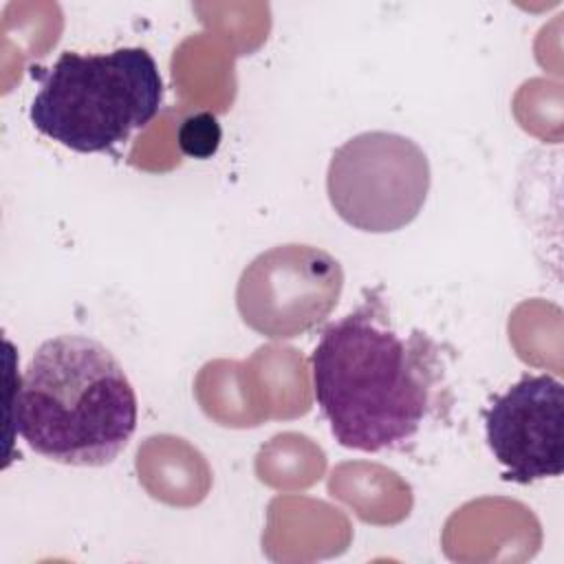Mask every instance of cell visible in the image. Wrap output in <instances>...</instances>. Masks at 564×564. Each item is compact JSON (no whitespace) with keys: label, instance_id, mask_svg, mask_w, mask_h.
<instances>
[{"label":"cell","instance_id":"6da1fadb","mask_svg":"<svg viewBox=\"0 0 564 564\" xmlns=\"http://www.w3.org/2000/svg\"><path fill=\"white\" fill-rule=\"evenodd\" d=\"M313 394L341 447L399 449L438 403V346L421 330L403 337L377 293L330 322L311 355Z\"/></svg>","mask_w":564,"mask_h":564},{"label":"cell","instance_id":"7a4b0ae2","mask_svg":"<svg viewBox=\"0 0 564 564\" xmlns=\"http://www.w3.org/2000/svg\"><path fill=\"white\" fill-rule=\"evenodd\" d=\"M137 394L115 355L93 337L57 335L24 368L11 423L40 456L70 467L112 463L137 430Z\"/></svg>","mask_w":564,"mask_h":564},{"label":"cell","instance_id":"3957f363","mask_svg":"<svg viewBox=\"0 0 564 564\" xmlns=\"http://www.w3.org/2000/svg\"><path fill=\"white\" fill-rule=\"evenodd\" d=\"M40 88L29 119L37 132L82 152H112L161 110L163 79L141 46L110 53L64 51L53 66H33Z\"/></svg>","mask_w":564,"mask_h":564},{"label":"cell","instance_id":"277c9868","mask_svg":"<svg viewBox=\"0 0 564 564\" xmlns=\"http://www.w3.org/2000/svg\"><path fill=\"white\" fill-rule=\"evenodd\" d=\"M432 172L423 148L399 132L368 130L341 143L326 170L335 214L352 229L392 234L425 205Z\"/></svg>","mask_w":564,"mask_h":564},{"label":"cell","instance_id":"5b68a950","mask_svg":"<svg viewBox=\"0 0 564 564\" xmlns=\"http://www.w3.org/2000/svg\"><path fill=\"white\" fill-rule=\"evenodd\" d=\"M344 289V269L313 245H278L258 253L240 273L236 308L262 337L291 339L328 319Z\"/></svg>","mask_w":564,"mask_h":564},{"label":"cell","instance_id":"8992f818","mask_svg":"<svg viewBox=\"0 0 564 564\" xmlns=\"http://www.w3.org/2000/svg\"><path fill=\"white\" fill-rule=\"evenodd\" d=\"M485 436L502 478L529 485L564 471V386L524 375L485 410Z\"/></svg>","mask_w":564,"mask_h":564},{"label":"cell","instance_id":"52a82bcc","mask_svg":"<svg viewBox=\"0 0 564 564\" xmlns=\"http://www.w3.org/2000/svg\"><path fill=\"white\" fill-rule=\"evenodd\" d=\"M223 139L218 119L212 112H194L185 117L178 126L176 141L185 156L209 159L216 154Z\"/></svg>","mask_w":564,"mask_h":564}]
</instances>
